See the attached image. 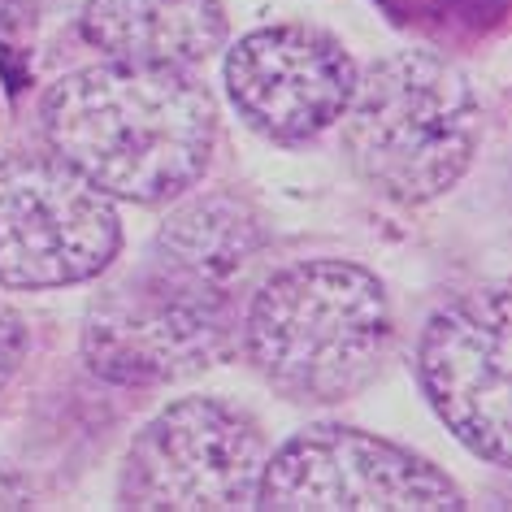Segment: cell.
Instances as JSON below:
<instances>
[{"mask_svg": "<svg viewBox=\"0 0 512 512\" xmlns=\"http://www.w3.org/2000/svg\"><path fill=\"white\" fill-rule=\"evenodd\" d=\"M31 352V330H27V317L9 304H0V395L14 382V374L22 369Z\"/></svg>", "mask_w": 512, "mask_h": 512, "instance_id": "12", "label": "cell"}, {"mask_svg": "<svg viewBox=\"0 0 512 512\" xmlns=\"http://www.w3.org/2000/svg\"><path fill=\"white\" fill-rule=\"evenodd\" d=\"M0 508H35V486L5 460H0Z\"/></svg>", "mask_w": 512, "mask_h": 512, "instance_id": "13", "label": "cell"}, {"mask_svg": "<svg viewBox=\"0 0 512 512\" xmlns=\"http://www.w3.org/2000/svg\"><path fill=\"white\" fill-rule=\"evenodd\" d=\"M356 61L335 35L309 22L248 31L226 53L222 79L235 113L274 144H309L343 118Z\"/></svg>", "mask_w": 512, "mask_h": 512, "instance_id": "9", "label": "cell"}, {"mask_svg": "<svg viewBox=\"0 0 512 512\" xmlns=\"http://www.w3.org/2000/svg\"><path fill=\"white\" fill-rule=\"evenodd\" d=\"M512 339L508 291L486 287L443 304L421 326L417 378L434 417L469 447L473 456L508 465L512 447Z\"/></svg>", "mask_w": 512, "mask_h": 512, "instance_id": "8", "label": "cell"}, {"mask_svg": "<svg viewBox=\"0 0 512 512\" xmlns=\"http://www.w3.org/2000/svg\"><path fill=\"white\" fill-rule=\"evenodd\" d=\"M83 40L109 61L196 70L226 44L222 0H87Z\"/></svg>", "mask_w": 512, "mask_h": 512, "instance_id": "10", "label": "cell"}, {"mask_svg": "<svg viewBox=\"0 0 512 512\" xmlns=\"http://www.w3.org/2000/svg\"><path fill=\"white\" fill-rule=\"evenodd\" d=\"M265 434L243 408L196 395L157 413L126 447L118 504L135 512L256 508Z\"/></svg>", "mask_w": 512, "mask_h": 512, "instance_id": "6", "label": "cell"}, {"mask_svg": "<svg viewBox=\"0 0 512 512\" xmlns=\"http://www.w3.org/2000/svg\"><path fill=\"white\" fill-rule=\"evenodd\" d=\"M265 248H270V230L261 213L230 191H209L165 217V226L148 243V256L191 278H204L230 296H243Z\"/></svg>", "mask_w": 512, "mask_h": 512, "instance_id": "11", "label": "cell"}, {"mask_svg": "<svg viewBox=\"0 0 512 512\" xmlns=\"http://www.w3.org/2000/svg\"><path fill=\"white\" fill-rule=\"evenodd\" d=\"M9 5H48V0H9Z\"/></svg>", "mask_w": 512, "mask_h": 512, "instance_id": "14", "label": "cell"}, {"mask_svg": "<svg viewBox=\"0 0 512 512\" xmlns=\"http://www.w3.org/2000/svg\"><path fill=\"white\" fill-rule=\"evenodd\" d=\"M48 152L109 200L165 204L209 174L217 105L191 70L100 61L48 83Z\"/></svg>", "mask_w": 512, "mask_h": 512, "instance_id": "1", "label": "cell"}, {"mask_svg": "<svg viewBox=\"0 0 512 512\" xmlns=\"http://www.w3.org/2000/svg\"><path fill=\"white\" fill-rule=\"evenodd\" d=\"M256 508L270 512H460L434 460L356 426H309L265 456Z\"/></svg>", "mask_w": 512, "mask_h": 512, "instance_id": "7", "label": "cell"}, {"mask_svg": "<svg viewBox=\"0 0 512 512\" xmlns=\"http://www.w3.org/2000/svg\"><path fill=\"white\" fill-rule=\"evenodd\" d=\"M239 339L252 369L291 404H343L382 374L395 343L391 296L339 256L283 265L248 296Z\"/></svg>", "mask_w": 512, "mask_h": 512, "instance_id": "2", "label": "cell"}, {"mask_svg": "<svg viewBox=\"0 0 512 512\" xmlns=\"http://www.w3.org/2000/svg\"><path fill=\"white\" fill-rule=\"evenodd\" d=\"M122 248V217L100 187L53 152L0 161V287L57 291L105 274Z\"/></svg>", "mask_w": 512, "mask_h": 512, "instance_id": "5", "label": "cell"}, {"mask_svg": "<svg viewBox=\"0 0 512 512\" xmlns=\"http://www.w3.org/2000/svg\"><path fill=\"white\" fill-rule=\"evenodd\" d=\"M239 339V296L144 256L92 300L83 361L118 387H165L222 365Z\"/></svg>", "mask_w": 512, "mask_h": 512, "instance_id": "4", "label": "cell"}, {"mask_svg": "<svg viewBox=\"0 0 512 512\" xmlns=\"http://www.w3.org/2000/svg\"><path fill=\"white\" fill-rule=\"evenodd\" d=\"M339 122L352 170L395 204L447 196L482 148L478 87L426 48H404L356 74Z\"/></svg>", "mask_w": 512, "mask_h": 512, "instance_id": "3", "label": "cell"}]
</instances>
